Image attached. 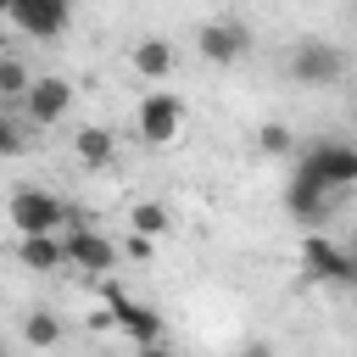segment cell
Masks as SVG:
<instances>
[{
	"mask_svg": "<svg viewBox=\"0 0 357 357\" xmlns=\"http://www.w3.org/2000/svg\"><path fill=\"white\" fill-rule=\"evenodd\" d=\"M296 173L312 178V184H324V190L340 201L346 190H357V145H346V139H312V145L301 151Z\"/></svg>",
	"mask_w": 357,
	"mask_h": 357,
	"instance_id": "6da1fadb",
	"label": "cell"
},
{
	"mask_svg": "<svg viewBox=\"0 0 357 357\" xmlns=\"http://www.w3.org/2000/svg\"><path fill=\"white\" fill-rule=\"evenodd\" d=\"M6 223H11L17 234H56V229L73 223V206H67L61 195L39 190V184H22V190H11V201H6Z\"/></svg>",
	"mask_w": 357,
	"mask_h": 357,
	"instance_id": "7a4b0ae2",
	"label": "cell"
},
{
	"mask_svg": "<svg viewBox=\"0 0 357 357\" xmlns=\"http://www.w3.org/2000/svg\"><path fill=\"white\" fill-rule=\"evenodd\" d=\"M134 134H139L145 145H173V139L184 134V95H178V89H151V95H139V106H134Z\"/></svg>",
	"mask_w": 357,
	"mask_h": 357,
	"instance_id": "3957f363",
	"label": "cell"
},
{
	"mask_svg": "<svg viewBox=\"0 0 357 357\" xmlns=\"http://www.w3.org/2000/svg\"><path fill=\"white\" fill-rule=\"evenodd\" d=\"M0 11L17 33H28L39 45H50L73 28V0H0Z\"/></svg>",
	"mask_w": 357,
	"mask_h": 357,
	"instance_id": "277c9868",
	"label": "cell"
},
{
	"mask_svg": "<svg viewBox=\"0 0 357 357\" xmlns=\"http://www.w3.org/2000/svg\"><path fill=\"white\" fill-rule=\"evenodd\" d=\"M284 73L296 78V84H340L346 78V50L340 45H329V39H296L290 45V56H284Z\"/></svg>",
	"mask_w": 357,
	"mask_h": 357,
	"instance_id": "5b68a950",
	"label": "cell"
},
{
	"mask_svg": "<svg viewBox=\"0 0 357 357\" xmlns=\"http://www.w3.org/2000/svg\"><path fill=\"white\" fill-rule=\"evenodd\" d=\"M100 296H106V307H112V324H117L134 346H156V340L167 335L162 312H156V307H145V301H134L123 284H112V279H106V284H100Z\"/></svg>",
	"mask_w": 357,
	"mask_h": 357,
	"instance_id": "8992f818",
	"label": "cell"
},
{
	"mask_svg": "<svg viewBox=\"0 0 357 357\" xmlns=\"http://www.w3.org/2000/svg\"><path fill=\"white\" fill-rule=\"evenodd\" d=\"M301 268L318 284H357V257L346 245H335L329 234H307L301 240Z\"/></svg>",
	"mask_w": 357,
	"mask_h": 357,
	"instance_id": "52a82bcc",
	"label": "cell"
},
{
	"mask_svg": "<svg viewBox=\"0 0 357 357\" xmlns=\"http://www.w3.org/2000/svg\"><path fill=\"white\" fill-rule=\"evenodd\" d=\"M245 50H251V33H245V22H234V17H212V22L195 28V56L212 61V67H234Z\"/></svg>",
	"mask_w": 357,
	"mask_h": 357,
	"instance_id": "ba28073f",
	"label": "cell"
},
{
	"mask_svg": "<svg viewBox=\"0 0 357 357\" xmlns=\"http://www.w3.org/2000/svg\"><path fill=\"white\" fill-rule=\"evenodd\" d=\"M73 78H61V73H39L33 78V89H28V100H22V117L33 123V128H56L67 112H73Z\"/></svg>",
	"mask_w": 357,
	"mask_h": 357,
	"instance_id": "9c48e42d",
	"label": "cell"
},
{
	"mask_svg": "<svg viewBox=\"0 0 357 357\" xmlns=\"http://www.w3.org/2000/svg\"><path fill=\"white\" fill-rule=\"evenodd\" d=\"M61 240H67V268H84L89 279H106V273L117 268V245H112L95 223H73Z\"/></svg>",
	"mask_w": 357,
	"mask_h": 357,
	"instance_id": "30bf717a",
	"label": "cell"
},
{
	"mask_svg": "<svg viewBox=\"0 0 357 357\" xmlns=\"http://www.w3.org/2000/svg\"><path fill=\"white\" fill-rule=\"evenodd\" d=\"M329 206H335V195H329L324 184L301 178V173H290V178H284V212H290V218H301V223H318Z\"/></svg>",
	"mask_w": 357,
	"mask_h": 357,
	"instance_id": "8fae6325",
	"label": "cell"
},
{
	"mask_svg": "<svg viewBox=\"0 0 357 357\" xmlns=\"http://www.w3.org/2000/svg\"><path fill=\"white\" fill-rule=\"evenodd\" d=\"M73 156H78L89 173H100V167L117 162V134H112L106 123H84V128L73 134Z\"/></svg>",
	"mask_w": 357,
	"mask_h": 357,
	"instance_id": "7c38bea8",
	"label": "cell"
},
{
	"mask_svg": "<svg viewBox=\"0 0 357 357\" xmlns=\"http://www.w3.org/2000/svg\"><path fill=\"white\" fill-rule=\"evenodd\" d=\"M17 262L33 273H56V268H67V240L61 234H17Z\"/></svg>",
	"mask_w": 357,
	"mask_h": 357,
	"instance_id": "4fadbf2b",
	"label": "cell"
},
{
	"mask_svg": "<svg viewBox=\"0 0 357 357\" xmlns=\"http://www.w3.org/2000/svg\"><path fill=\"white\" fill-rule=\"evenodd\" d=\"M128 61H134V73H139V78L162 84V78L178 67V50H173L167 39H156V33H151V39H139V45H134V56H128Z\"/></svg>",
	"mask_w": 357,
	"mask_h": 357,
	"instance_id": "5bb4252c",
	"label": "cell"
},
{
	"mask_svg": "<svg viewBox=\"0 0 357 357\" xmlns=\"http://www.w3.org/2000/svg\"><path fill=\"white\" fill-rule=\"evenodd\" d=\"M128 229H134V234L162 240V234H173L178 223H173V212H167L162 201H134V206H128Z\"/></svg>",
	"mask_w": 357,
	"mask_h": 357,
	"instance_id": "9a60e30c",
	"label": "cell"
},
{
	"mask_svg": "<svg viewBox=\"0 0 357 357\" xmlns=\"http://www.w3.org/2000/svg\"><path fill=\"white\" fill-rule=\"evenodd\" d=\"M22 340H28L33 351L61 346V318H56V312H45V307H39V312H28V318H22Z\"/></svg>",
	"mask_w": 357,
	"mask_h": 357,
	"instance_id": "2e32d148",
	"label": "cell"
},
{
	"mask_svg": "<svg viewBox=\"0 0 357 357\" xmlns=\"http://www.w3.org/2000/svg\"><path fill=\"white\" fill-rule=\"evenodd\" d=\"M28 89H33V73L22 67V56H0V95H6L11 106H22Z\"/></svg>",
	"mask_w": 357,
	"mask_h": 357,
	"instance_id": "e0dca14e",
	"label": "cell"
},
{
	"mask_svg": "<svg viewBox=\"0 0 357 357\" xmlns=\"http://www.w3.org/2000/svg\"><path fill=\"white\" fill-rule=\"evenodd\" d=\"M257 151H262V156H290V151H296L290 123H262V128H257Z\"/></svg>",
	"mask_w": 357,
	"mask_h": 357,
	"instance_id": "ac0fdd59",
	"label": "cell"
},
{
	"mask_svg": "<svg viewBox=\"0 0 357 357\" xmlns=\"http://www.w3.org/2000/svg\"><path fill=\"white\" fill-rule=\"evenodd\" d=\"M0 151H6V156H22V151H28V134H22V123H17V117H6V123H0Z\"/></svg>",
	"mask_w": 357,
	"mask_h": 357,
	"instance_id": "d6986e66",
	"label": "cell"
},
{
	"mask_svg": "<svg viewBox=\"0 0 357 357\" xmlns=\"http://www.w3.org/2000/svg\"><path fill=\"white\" fill-rule=\"evenodd\" d=\"M123 251H128L134 262H151V251H156V240H151V234H134V229H128V245H123Z\"/></svg>",
	"mask_w": 357,
	"mask_h": 357,
	"instance_id": "ffe728a7",
	"label": "cell"
},
{
	"mask_svg": "<svg viewBox=\"0 0 357 357\" xmlns=\"http://www.w3.org/2000/svg\"><path fill=\"white\" fill-rule=\"evenodd\" d=\"M234 357H273V346H268V340H245Z\"/></svg>",
	"mask_w": 357,
	"mask_h": 357,
	"instance_id": "44dd1931",
	"label": "cell"
},
{
	"mask_svg": "<svg viewBox=\"0 0 357 357\" xmlns=\"http://www.w3.org/2000/svg\"><path fill=\"white\" fill-rule=\"evenodd\" d=\"M134 357H184V351H173V346L156 340V346H134Z\"/></svg>",
	"mask_w": 357,
	"mask_h": 357,
	"instance_id": "7402d4cb",
	"label": "cell"
},
{
	"mask_svg": "<svg viewBox=\"0 0 357 357\" xmlns=\"http://www.w3.org/2000/svg\"><path fill=\"white\" fill-rule=\"evenodd\" d=\"M351 11H357V6H351Z\"/></svg>",
	"mask_w": 357,
	"mask_h": 357,
	"instance_id": "603a6c76",
	"label": "cell"
}]
</instances>
